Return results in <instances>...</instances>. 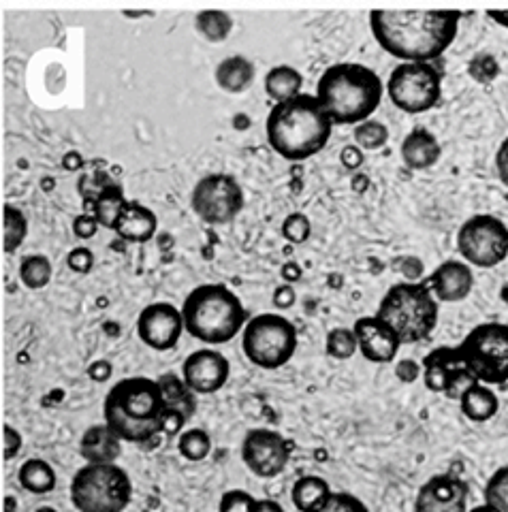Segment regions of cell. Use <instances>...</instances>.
Masks as SVG:
<instances>
[{"mask_svg":"<svg viewBox=\"0 0 508 512\" xmlns=\"http://www.w3.org/2000/svg\"><path fill=\"white\" fill-rule=\"evenodd\" d=\"M462 11H389L374 9L370 28L376 43L402 62H434L453 45Z\"/></svg>","mask_w":508,"mask_h":512,"instance_id":"6da1fadb","label":"cell"},{"mask_svg":"<svg viewBox=\"0 0 508 512\" xmlns=\"http://www.w3.org/2000/svg\"><path fill=\"white\" fill-rule=\"evenodd\" d=\"M333 122L314 94H297L276 103L265 122L267 143L291 163H301L323 152L331 139Z\"/></svg>","mask_w":508,"mask_h":512,"instance_id":"7a4b0ae2","label":"cell"},{"mask_svg":"<svg viewBox=\"0 0 508 512\" xmlns=\"http://www.w3.org/2000/svg\"><path fill=\"white\" fill-rule=\"evenodd\" d=\"M167 402L158 380L131 376L116 382L105 395L103 419L122 442L141 444L163 434Z\"/></svg>","mask_w":508,"mask_h":512,"instance_id":"3957f363","label":"cell"},{"mask_svg":"<svg viewBox=\"0 0 508 512\" xmlns=\"http://www.w3.org/2000/svg\"><path fill=\"white\" fill-rule=\"evenodd\" d=\"M385 86L365 64L340 62L325 69L316 84V101L327 111L333 126L359 124L374 116L383 101Z\"/></svg>","mask_w":508,"mask_h":512,"instance_id":"277c9868","label":"cell"},{"mask_svg":"<svg viewBox=\"0 0 508 512\" xmlns=\"http://www.w3.org/2000/svg\"><path fill=\"white\" fill-rule=\"evenodd\" d=\"M184 331L195 340L220 346L240 335L248 314L242 299L225 284H201L182 303Z\"/></svg>","mask_w":508,"mask_h":512,"instance_id":"5b68a950","label":"cell"},{"mask_svg":"<svg viewBox=\"0 0 508 512\" xmlns=\"http://www.w3.org/2000/svg\"><path fill=\"white\" fill-rule=\"evenodd\" d=\"M378 318L398 333L402 344H417L430 338L438 327V299L432 295L427 282L393 284L380 299Z\"/></svg>","mask_w":508,"mask_h":512,"instance_id":"8992f818","label":"cell"},{"mask_svg":"<svg viewBox=\"0 0 508 512\" xmlns=\"http://www.w3.org/2000/svg\"><path fill=\"white\" fill-rule=\"evenodd\" d=\"M69 495L77 512H124L133 500V483L116 463H86L75 472Z\"/></svg>","mask_w":508,"mask_h":512,"instance_id":"52a82bcc","label":"cell"},{"mask_svg":"<svg viewBox=\"0 0 508 512\" xmlns=\"http://www.w3.org/2000/svg\"><path fill=\"white\" fill-rule=\"evenodd\" d=\"M299 335L289 318L276 312L248 318L242 329V350L246 359L261 370H280L297 352Z\"/></svg>","mask_w":508,"mask_h":512,"instance_id":"ba28073f","label":"cell"},{"mask_svg":"<svg viewBox=\"0 0 508 512\" xmlns=\"http://www.w3.org/2000/svg\"><path fill=\"white\" fill-rule=\"evenodd\" d=\"M459 357L472 376L483 384L508 382V325L483 323L476 325L462 344L457 346Z\"/></svg>","mask_w":508,"mask_h":512,"instance_id":"9c48e42d","label":"cell"},{"mask_svg":"<svg viewBox=\"0 0 508 512\" xmlns=\"http://www.w3.org/2000/svg\"><path fill=\"white\" fill-rule=\"evenodd\" d=\"M387 94L404 114H425L440 103L442 75L432 62H402L389 75Z\"/></svg>","mask_w":508,"mask_h":512,"instance_id":"30bf717a","label":"cell"},{"mask_svg":"<svg viewBox=\"0 0 508 512\" xmlns=\"http://www.w3.org/2000/svg\"><path fill=\"white\" fill-rule=\"evenodd\" d=\"M457 250L470 267L494 269L508 259V227L498 216L476 214L459 227Z\"/></svg>","mask_w":508,"mask_h":512,"instance_id":"8fae6325","label":"cell"},{"mask_svg":"<svg viewBox=\"0 0 508 512\" xmlns=\"http://www.w3.org/2000/svg\"><path fill=\"white\" fill-rule=\"evenodd\" d=\"M193 212L208 224L233 222L244 210V190L229 173H210L201 178L190 195Z\"/></svg>","mask_w":508,"mask_h":512,"instance_id":"7c38bea8","label":"cell"},{"mask_svg":"<svg viewBox=\"0 0 508 512\" xmlns=\"http://www.w3.org/2000/svg\"><path fill=\"white\" fill-rule=\"evenodd\" d=\"M291 453L293 442L274 429H250L242 440L244 466L259 478L280 476L289 466Z\"/></svg>","mask_w":508,"mask_h":512,"instance_id":"4fadbf2b","label":"cell"},{"mask_svg":"<svg viewBox=\"0 0 508 512\" xmlns=\"http://www.w3.org/2000/svg\"><path fill=\"white\" fill-rule=\"evenodd\" d=\"M421 376L427 391L440 393L449 399H459L470 384L479 382L466 363L459 357L457 346H440L434 348L430 355H425L421 361Z\"/></svg>","mask_w":508,"mask_h":512,"instance_id":"5bb4252c","label":"cell"},{"mask_svg":"<svg viewBox=\"0 0 508 512\" xmlns=\"http://www.w3.org/2000/svg\"><path fill=\"white\" fill-rule=\"evenodd\" d=\"M182 333V312L169 301H154L137 316L139 340L156 352H167L176 348Z\"/></svg>","mask_w":508,"mask_h":512,"instance_id":"9a60e30c","label":"cell"},{"mask_svg":"<svg viewBox=\"0 0 508 512\" xmlns=\"http://www.w3.org/2000/svg\"><path fill=\"white\" fill-rule=\"evenodd\" d=\"M231 376V363L214 348L190 352L182 363V380L195 395L218 393Z\"/></svg>","mask_w":508,"mask_h":512,"instance_id":"2e32d148","label":"cell"},{"mask_svg":"<svg viewBox=\"0 0 508 512\" xmlns=\"http://www.w3.org/2000/svg\"><path fill=\"white\" fill-rule=\"evenodd\" d=\"M470 489L455 474L432 476L419 489L415 512H468Z\"/></svg>","mask_w":508,"mask_h":512,"instance_id":"e0dca14e","label":"cell"},{"mask_svg":"<svg viewBox=\"0 0 508 512\" xmlns=\"http://www.w3.org/2000/svg\"><path fill=\"white\" fill-rule=\"evenodd\" d=\"M355 338H357V350L363 355L365 361L385 365L395 361L400 352V338L383 318L374 316H361L353 325Z\"/></svg>","mask_w":508,"mask_h":512,"instance_id":"ac0fdd59","label":"cell"},{"mask_svg":"<svg viewBox=\"0 0 508 512\" xmlns=\"http://www.w3.org/2000/svg\"><path fill=\"white\" fill-rule=\"evenodd\" d=\"M432 295L438 299V303H459L470 297L474 288V274L472 267L466 261L449 259L440 263L430 280H427Z\"/></svg>","mask_w":508,"mask_h":512,"instance_id":"d6986e66","label":"cell"},{"mask_svg":"<svg viewBox=\"0 0 508 512\" xmlns=\"http://www.w3.org/2000/svg\"><path fill=\"white\" fill-rule=\"evenodd\" d=\"M158 218L150 207L137 201H126L116 218L114 231L131 244H146L156 235Z\"/></svg>","mask_w":508,"mask_h":512,"instance_id":"ffe728a7","label":"cell"},{"mask_svg":"<svg viewBox=\"0 0 508 512\" xmlns=\"http://www.w3.org/2000/svg\"><path fill=\"white\" fill-rule=\"evenodd\" d=\"M400 154H402V160L408 169L425 171L438 163L442 148H440V143L434 133L427 131V128H415V131H410L404 137L402 146H400Z\"/></svg>","mask_w":508,"mask_h":512,"instance_id":"44dd1931","label":"cell"},{"mask_svg":"<svg viewBox=\"0 0 508 512\" xmlns=\"http://www.w3.org/2000/svg\"><path fill=\"white\" fill-rule=\"evenodd\" d=\"M79 453L88 463H116L122 455V440L105 423L92 425L84 431Z\"/></svg>","mask_w":508,"mask_h":512,"instance_id":"7402d4cb","label":"cell"},{"mask_svg":"<svg viewBox=\"0 0 508 512\" xmlns=\"http://www.w3.org/2000/svg\"><path fill=\"white\" fill-rule=\"evenodd\" d=\"M459 408L462 414L472 423H487L494 419L500 410V399L498 395L489 389V384L474 382L470 387L459 395Z\"/></svg>","mask_w":508,"mask_h":512,"instance_id":"603a6c76","label":"cell"},{"mask_svg":"<svg viewBox=\"0 0 508 512\" xmlns=\"http://www.w3.org/2000/svg\"><path fill=\"white\" fill-rule=\"evenodd\" d=\"M124 203H126V199H124L122 186H118L116 182H109L107 186H103L97 192V195L86 199L84 207H86V210H90L88 214H92L94 218H97L99 227H105V229L114 231L116 218H118Z\"/></svg>","mask_w":508,"mask_h":512,"instance_id":"cb8c5ba5","label":"cell"},{"mask_svg":"<svg viewBox=\"0 0 508 512\" xmlns=\"http://www.w3.org/2000/svg\"><path fill=\"white\" fill-rule=\"evenodd\" d=\"M216 82L225 92H244L254 82V64L246 56H231L222 60L216 69Z\"/></svg>","mask_w":508,"mask_h":512,"instance_id":"d4e9b609","label":"cell"},{"mask_svg":"<svg viewBox=\"0 0 508 512\" xmlns=\"http://www.w3.org/2000/svg\"><path fill=\"white\" fill-rule=\"evenodd\" d=\"M301 86H304V77L289 64H278L265 75V92L274 103H284L301 94Z\"/></svg>","mask_w":508,"mask_h":512,"instance_id":"484cf974","label":"cell"},{"mask_svg":"<svg viewBox=\"0 0 508 512\" xmlns=\"http://www.w3.org/2000/svg\"><path fill=\"white\" fill-rule=\"evenodd\" d=\"M18 483L22 489H26L28 493H35V495H45L56 489V472L54 468L47 463L45 459L33 457V459H26L20 472H18Z\"/></svg>","mask_w":508,"mask_h":512,"instance_id":"4316f807","label":"cell"},{"mask_svg":"<svg viewBox=\"0 0 508 512\" xmlns=\"http://www.w3.org/2000/svg\"><path fill=\"white\" fill-rule=\"evenodd\" d=\"M329 493L331 487L325 478L308 474L295 480V485L291 489V500L299 512H310L312 508L323 504L329 498Z\"/></svg>","mask_w":508,"mask_h":512,"instance_id":"83f0119b","label":"cell"},{"mask_svg":"<svg viewBox=\"0 0 508 512\" xmlns=\"http://www.w3.org/2000/svg\"><path fill=\"white\" fill-rule=\"evenodd\" d=\"M158 384H161V389H163L167 408L180 412L188 421L195 412V397H193L195 393L186 387L184 380H180L176 376H163L161 380H158Z\"/></svg>","mask_w":508,"mask_h":512,"instance_id":"f1b7e54d","label":"cell"},{"mask_svg":"<svg viewBox=\"0 0 508 512\" xmlns=\"http://www.w3.org/2000/svg\"><path fill=\"white\" fill-rule=\"evenodd\" d=\"M52 261L45 254H28L20 263V280L30 291H41L52 282Z\"/></svg>","mask_w":508,"mask_h":512,"instance_id":"f546056e","label":"cell"},{"mask_svg":"<svg viewBox=\"0 0 508 512\" xmlns=\"http://www.w3.org/2000/svg\"><path fill=\"white\" fill-rule=\"evenodd\" d=\"M195 26H197V30L201 32L205 39L212 41V43H220V41H225L231 35L233 20H231V15L225 13V11L208 9V11H201L197 15Z\"/></svg>","mask_w":508,"mask_h":512,"instance_id":"4dcf8cb0","label":"cell"},{"mask_svg":"<svg viewBox=\"0 0 508 512\" xmlns=\"http://www.w3.org/2000/svg\"><path fill=\"white\" fill-rule=\"evenodd\" d=\"M178 451L188 461H203L212 453V438L205 429H186L178 438Z\"/></svg>","mask_w":508,"mask_h":512,"instance_id":"1f68e13d","label":"cell"},{"mask_svg":"<svg viewBox=\"0 0 508 512\" xmlns=\"http://www.w3.org/2000/svg\"><path fill=\"white\" fill-rule=\"evenodd\" d=\"M28 235V220L22 210L7 203L5 205V252L13 254L18 250Z\"/></svg>","mask_w":508,"mask_h":512,"instance_id":"d6a6232c","label":"cell"},{"mask_svg":"<svg viewBox=\"0 0 508 512\" xmlns=\"http://www.w3.org/2000/svg\"><path fill=\"white\" fill-rule=\"evenodd\" d=\"M325 350L331 359H338V361L353 359L359 352L355 331L346 329V327L331 329L325 338Z\"/></svg>","mask_w":508,"mask_h":512,"instance_id":"836d02e7","label":"cell"},{"mask_svg":"<svg viewBox=\"0 0 508 512\" xmlns=\"http://www.w3.org/2000/svg\"><path fill=\"white\" fill-rule=\"evenodd\" d=\"M355 141L361 150H380L389 141V128L378 120H363L355 124Z\"/></svg>","mask_w":508,"mask_h":512,"instance_id":"e575fe53","label":"cell"},{"mask_svg":"<svg viewBox=\"0 0 508 512\" xmlns=\"http://www.w3.org/2000/svg\"><path fill=\"white\" fill-rule=\"evenodd\" d=\"M485 504L494 506L500 512H508V466L498 468L489 476L487 485L483 489Z\"/></svg>","mask_w":508,"mask_h":512,"instance_id":"d590c367","label":"cell"},{"mask_svg":"<svg viewBox=\"0 0 508 512\" xmlns=\"http://www.w3.org/2000/svg\"><path fill=\"white\" fill-rule=\"evenodd\" d=\"M310 512H370V508L353 493L331 491L329 498L323 504L312 508Z\"/></svg>","mask_w":508,"mask_h":512,"instance_id":"8d00e7d4","label":"cell"},{"mask_svg":"<svg viewBox=\"0 0 508 512\" xmlns=\"http://www.w3.org/2000/svg\"><path fill=\"white\" fill-rule=\"evenodd\" d=\"M312 224L310 218L301 212H293L282 222V237L291 244H304L310 239Z\"/></svg>","mask_w":508,"mask_h":512,"instance_id":"74e56055","label":"cell"},{"mask_svg":"<svg viewBox=\"0 0 508 512\" xmlns=\"http://www.w3.org/2000/svg\"><path fill=\"white\" fill-rule=\"evenodd\" d=\"M257 510V498L244 489H231L222 493L218 512H254Z\"/></svg>","mask_w":508,"mask_h":512,"instance_id":"f35d334b","label":"cell"},{"mask_svg":"<svg viewBox=\"0 0 508 512\" xmlns=\"http://www.w3.org/2000/svg\"><path fill=\"white\" fill-rule=\"evenodd\" d=\"M468 71H470V75L474 79H479V82H491V79L498 75V64H496V60L491 58V56L479 54L470 62Z\"/></svg>","mask_w":508,"mask_h":512,"instance_id":"ab89813d","label":"cell"},{"mask_svg":"<svg viewBox=\"0 0 508 512\" xmlns=\"http://www.w3.org/2000/svg\"><path fill=\"white\" fill-rule=\"evenodd\" d=\"M67 265L71 271H75V274H90L94 267V254L84 246L73 248L67 256Z\"/></svg>","mask_w":508,"mask_h":512,"instance_id":"60d3db41","label":"cell"},{"mask_svg":"<svg viewBox=\"0 0 508 512\" xmlns=\"http://www.w3.org/2000/svg\"><path fill=\"white\" fill-rule=\"evenodd\" d=\"M97 231H99V222H97V218H94V216L88 214V212L79 214V216L73 220V233H75L79 239H90V237L97 235Z\"/></svg>","mask_w":508,"mask_h":512,"instance_id":"b9f144b4","label":"cell"},{"mask_svg":"<svg viewBox=\"0 0 508 512\" xmlns=\"http://www.w3.org/2000/svg\"><path fill=\"white\" fill-rule=\"evenodd\" d=\"M3 431H5V459L11 461L15 455H18V453L22 451L24 440H22L20 431L15 429L13 425H9V423H5Z\"/></svg>","mask_w":508,"mask_h":512,"instance_id":"7bdbcfd3","label":"cell"},{"mask_svg":"<svg viewBox=\"0 0 508 512\" xmlns=\"http://www.w3.org/2000/svg\"><path fill=\"white\" fill-rule=\"evenodd\" d=\"M421 363L412 361V359H402L398 365H395V376H398L402 382L406 384H412L417 382L419 376H421Z\"/></svg>","mask_w":508,"mask_h":512,"instance_id":"ee69618b","label":"cell"},{"mask_svg":"<svg viewBox=\"0 0 508 512\" xmlns=\"http://www.w3.org/2000/svg\"><path fill=\"white\" fill-rule=\"evenodd\" d=\"M295 301H297L295 288H293V284H289V282L280 284V286L276 288V291H274V306H276L278 310H289V308H293Z\"/></svg>","mask_w":508,"mask_h":512,"instance_id":"f6af8a7d","label":"cell"},{"mask_svg":"<svg viewBox=\"0 0 508 512\" xmlns=\"http://www.w3.org/2000/svg\"><path fill=\"white\" fill-rule=\"evenodd\" d=\"M340 160H342V165L348 171H355V169H359L363 165V150L359 146H346L340 152Z\"/></svg>","mask_w":508,"mask_h":512,"instance_id":"bcb514c9","label":"cell"},{"mask_svg":"<svg viewBox=\"0 0 508 512\" xmlns=\"http://www.w3.org/2000/svg\"><path fill=\"white\" fill-rule=\"evenodd\" d=\"M400 271L408 282H417L423 276V263L419 259H415V256H404Z\"/></svg>","mask_w":508,"mask_h":512,"instance_id":"7dc6e473","label":"cell"},{"mask_svg":"<svg viewBox=\"0 0 508 512\" xmlns=\"http://www.w3.org/2000/svg\"><path fill=\"white\" fill-rule=\"evenodd\" d=\"M496 169L500 182L508 188V137L500 143V148L496 152Z\"/></svg>","mask_w":508,"mask_h":512,"instance_id":"c3c4849f","label":"cell"},{"mask_svg":"<svg viewBox=\"0 0 508 512\" xmlns=\"http://www.w3.org/2000/svg\"><path fill=\"white\" fill-rule=\"evenodd\" d=\"M111 363L107 361H94L90 367H88V376L94 380V382H107L111 378Z\"/></svg>","mask_w":508,"mask_h":512,"instance_id":"681fc988","label":"cell"},{"mask_svg":"<svg viewBox=\"0 0 508 512\" xmlns=\"http://www.w3.org/2000/svg\"><path fill=\"white\" fill-rule=\"evenodd\" d=\"M299 278H301V271H299V267H297L295 263H289V265L282 267V280H284V282L293 284V282H297Z\"/></svg>","mask_w":508,"mask_h":512,"instance_id":"f907efd6","label":"cell"},{"mask_svg":"<svg viewBox=\"0 0 508 512\" xmlns=\"http://www.w3.org/2000/svg\"><path fill=\"white\" fill-rule=\"evenodd\" d=\"M487 15L491 20H494L498 26L508 30V9H489Z\"/></svg>","mask_w":508,"mask_h":512,"instance_id":"816d5d0a","label":"cell"},{"mask_svg":"<svg viewBox=\"0 0 508 512\" xmlns=\"http://www.w3.org/2000/svg\"><path fill=\"white\" fill-rule=\"evenodd\" d=\"M254 512H284V508L276 500H257V510Z\"/></svg>","mask_w":508,"mask_h":512,"instance_id":"f5cc1de1","label":"cell"},{"mask_svg":"<svg viewBox=\"0 0 508 512\" xmlns=\"http://www.w3.org/2000/svg\"><path fill=\"white\" fill-rule=\"evenodd\" d=\"M468 512H500V510H496L494 506H489V504H483V506H474V508H468Z\"/></svg>","mask_w":508,"mask_h":512,"instance_id":"db71d44e","label":"cell"},{"mask_svg":"<svg viewBox=\"0 0 508 512\" xmlns=\"http://www.w3.org/2000/svg\"><path fill=\"white\" fill-rule=\"evenodd\" d=\"M124 15H129V18H139V15H150V11H124Z\"/></svg>","mask_w":508,"mask_h":512,"instance_id":"11a10c76","label":"cell"},{"mask_svg":"<svg viewBox=\"0 0 508 512\" xmlns=\"http://www.w3.org/2000/svg\"><path fill=\"white\" fill-rule=\"evenodd\" d=\"M35 512H58V510L52 508V506H41V508H37Z\"/></svg>","mask_w":508,"mask_h":512,"instance_id":"9f6ffc18","label":"cell"}]
</instances>
